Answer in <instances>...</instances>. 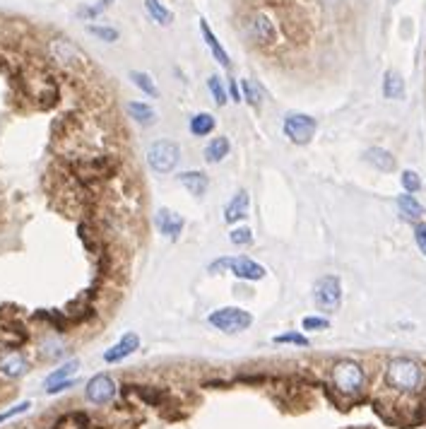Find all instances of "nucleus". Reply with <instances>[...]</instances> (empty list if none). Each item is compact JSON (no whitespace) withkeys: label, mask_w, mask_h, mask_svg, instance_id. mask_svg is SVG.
I'll return each instance as SVG.
<instances>
[{"label":"nucleus","mask_w":426,"mask_h":429,"mask_svg":"<svg viewBox=\"0 0 426 429\" xmlns=\"http://www.w3.org/2000/svg\"><path fill=\"white\" fill-rule=\"evenodd\" d=\"M241 97L246 99L251 107H260L263 104V92L260 87H258L256 82H251V80H241Z\"/></svg>","instance_id":"nucleus-28"},{"label":"nucleus","mask_w":426,"mask_h":429,"mask_svg":"<svg viewBox=\"0 0 426 429\" xmlns=\"http://www.w3.org/2000/svg\"><path fill=\"white\" fill-rule=\"evenodd\" d=\"M130 82L138 89H142V94L147 97H159V89H157L154 80H152L150 73H142V70H130Z\"/></svg>","instance_id":"nucleus-25"},{"label":"nucleus","mask_w":426,"mask_h":429,"mask_svg":"<svg viewBox=\"0 0 426 429\" xmlns=\"http://www.w3.org/2000/svg\"><path fill=\"white\" fill-rule=\"evenodd\" d=\"M29 408H32V403H29V401H24V403H19V405L10 408V410L0 412V425H3V422H8L10 417H15V415H22V412H27Z\"/></svg>","instance_id":"nucleus-35"},{"label":"nucleus","mask_w":426,"mask_h":429,"mask_svg":"<svg viewBox=\"0 0 426 429\" xmlns=\"http://www.w3.org/2000/svg\"><path fill=\"white\" fill-rule=\"evenodd\" d=\"M111 3H114V0H96L94 5H82V8L78 10V17H80V19H94V17H99L101 12H106V10L111 8Z\"/></svg>","instance_id":"nucleus-30"},{"label":"nucleus","mask_w":426,"mask_h":429,"mask_svg":"<svg viewBox=\"0 0 426 429\" xmlns=\"http://www.w3.org/2000/svg\"><path fill=\"white\" fill-rule=\"evenodd\" d=\"M229 152H231L229 138H224V135L212 138L210 145L205 148V161L207 164H220V161H224L227 157H229Z\"/></svg>","instance_id":"nucleus-18"},{"label":"nucleus","mask_w":426,"mask_h":429,"mask_svg":"<svg viewBox=\"0 0 426 429\" xmlns=\"http://www.w3.org/2000/svg\"><path fill=\"white\" fill-rule=\"evenodd\" d=\"M181 161V148L174 140H154L147 150V164L154 174H171Z\"/></svg>","instance_id":"nucleus-5"},{"label":"nucleus","mask_w":426,"mask_h":429,"mask_svg":"<svg viewBox=\"0 0 426 429\" xmlns=\"http://www.w3.org/2000/svg\"><path fill=\"white\" fill-rule=\"evenodd\" d=\"M89 34L96 39H101V42H106V44H114V42H118V29L116 27H109V24H89Z\"/></svg>","instance_id":"nucleus-29"},{"label":"nucleus","mask_w":426,"mask_h":429,"mask_svg":"<svg viewBox=\"0 0 426 429\" xmlns=\"http://www.w3.org/2000/svg\"><path fill=\"white\" fill-rule=\"evenodd\" d=\"M128 116L140 125H154L157 123V111L150 107L147 102H128L125 104Z\"/></svg>","instance_id":"nucleus-20"},{"label":"nucleus","mask_w":426,"mask_h":429,"mask_svg":"<svg viewBox=\"0 0 426 429\" xmlns=\"http://www.w3.org/2000/svg\"><path fill=\"white\" fill-rule=\"evenodd\" d=\"M229 241L234 246H248L253 244V231L248 227H236V229L229 231Z\"/></svg>","instance_id":"nucleus-32"},{"label":"nucleus","mask_w":426,"mask_h":429,"mask_svg":"<svg viewBox=\"0 0 426 429\" xmlns=\"http://www.w3.org/2000/svg\"><path fill=\"white\" fill-rule=\"evenodd\" d=\"M207 323L215 331H222L227 335H236V333H243L251 328L253 316L246 309H241V306H222V309H215L207 316Z\"/></svg>","instance_id":"nucleus-3"},{"label":"nucleus","mask_w":426,"mask_h":429,"mask_svg":"<svg viewBox=\"0 0 426 429\" xmlns=\"http://www.w3.org/2000/svg\"><path fill=\"white\" fill-rule=\"evenodd\" d=\"M229 270L231 275L238 277V280H246V282H258L265 277V268L260 263H256L253 259L248 256H236V259H220L210 265V272H224Z\"/></svg>","instance_id":"nucleus-6"},{"label":"nucleus","mask_w":426,"mask_h":429,"mask_svg":"<svg viewBox=\"0 0 426 429\" xmlns=\"http://www.w3.org/2000/svg\"><path fill=\"white\" fill-rule=\"evenodd\" d=\"M29 369L27 360H24V355H19V352H10V355H5L3 360H0V374L5 378H19L24 376Z\"/></svg>","instance_id":"nucleus-17"},{"label":"nucleus","mask_w":426,"mask_h":429,"mask_svg":"<svg viewBox=\"0 0 426 429\" xmlns=\"http://www.w3.org/2000/svg\"><path fill=\"white\" fill-rule=\"evenodd\" d=\"M145 10L157 24H161V27H169V24L174 22V12H171L161 0H145Z\"/></svg>","instance_id":"nucleus-22"},{"label":"nucleus","mask_w":426,"mask_h":429,"mask_svg":"<svg viewBox=\"0 0 426 429\" xmlns=\"http://www.w3.org/2000/svg\"><path fill=\"white\" fill-rule=\"evenodd\" d=\"M366 161L371 166H376L378 171H393L395 169V157L393 155L388 152V150H383V148H371V150H366Z\"/></svg>","instance_id":"nucleus-23"},{"label":"nucleus","mask_w":426,"mask_h":429,"mask_svg":"<svg viewBox=\"0 0 426 429\" xmlns=\"http://www.w3.org/2000/svg\"><path fill=\"white\" fill-rule=\"evenodd\" d=\"M248 203H251V198H248V191H238L234 198L227 203L224 208V222L227 225H236L238 220H246L248 217Z\"/></svg>","instance_id":"nucleus-16"},{"label":"nucleus","mask_w":426,"mask_h":429,"mask_svg":"<svg viewBox=\"0 0 426 429\" xmlns=\"http://www.w3.org/2000/svg\"><path fill=\"white\" fill-rule=\"evenodd\" d=\"M227 92H229V99H231V102H241V89H238V82H236V80H229V85H227Z\"/></svg>","instance_id":"nucleus-37"},{"label":"nucleus","mask_w":426,"mask_h":429,"mask_svg":"<svg viewBox=\"0 0 426 429\" xmlns=\"http://www.w3.org/2000/svg\"><path fill=\"white\" fill-rule=\"evenodd\" d=\"M207 89H210L212 99H215L217 107H227L229 102V92H227V85L220 80V75H210L207 78Z\"/></svg>","instance_id":"nucleus-26"},{"label":"nucleus","mask_w":426,"mask_h":429,"mask_svg":"<svg viewBox=\"0 0 426 429\" xmlns=\"http://www.w3.org/2000/svg\"><path fill=\"white\" fill-rule=\"evenodd\" d=\"M398 208H400V215H402L405 220H409V222H422L424 208H422V203H419V200L414 198L412 193L398 195Z\"/></svg>","instance_id":"nucleus-21"},{"label":"nucleus","mask_w":426,"mask_h":429,"mask_svg":"<svg viewBox=\"0 0 426 429\" xmlns=\"http://www.w3.org/2000/svg\"><path fill=\"white\" fill-rule=\"evenodd\" d=\"M48 53L60 68L70 70V73H78V70L87 68V55L80 51L70 39H53L48 44Z\"/></svg>","instance_id":"nucleus-9"},{"label":"nucleus","mask_w":426,"mask_h":429,"mask_svg":"<svg viewBox=\"0 0 426 429\" xmlns=\"http://www.w3.org/2000/svg\"><path fill=\"white\" fill-rule=\"evenodd\" d=\"M301 326H303V331H328V328H330V321L323 319V316H306Z\"/></svg>","instance_id":"nucleus-34"},{"label":"nucleus","mask_w":426,"mask_h":429,"mask_svg":"<svg viewBox=\"0 0 426 429\" xmlns=\"http://www.w3.org/2000/svg\"><path fill=\"white\" fill-rule=\"evenodd\" d=\"M272 342L277 345H299V347H308V338L301 335V333H282V335H275Z\"/></svg>","instance_id":"nucleus-31"},{"label":"nucleus","mask_w":426,"mask_h":429,"mask_svg":"<svg viewBox=\"0 0 426 429\" xmlns=\"http://www.w3.org/2000/svg\"><path fill=\"white\" fill-rule=\"evenodd\" d=\"M116 393H118V386L109 374H96L85 386V396L92 405H109L116 398Z\"/></svg>","instance_id":"nucleus-11"},{"label":"nucleus","mask_w":426,"mask_h":429,"mask_svg":"<svg viewBox=\"0 0 426 429\" xmlns=\"http://www.w3.org/2000/svg\"><path fill=\"white\" fill-rule=\"evenodd\" d=\"M140 347V338L135 333H125L116 345H111L109 350L104 352V362L106 365H116V362H123L125 357H130L135 350Z\"/></svg>","instance_id":"nucleus-12"},{"label":"nucleus","mask_w":426,"mask_h":429,"mask_svg":"<svg viewBox=\"0 0 426 429\" xmlns=\"http://www.w3.org/2000/svg\"><path fill=\"white\" fill-rule=\"evenodd\" d=\"M385 383L388 388L405 396L419 393L426 383V371L419 362L409 360V357H395L385 365Z\"/></svg>","instance_id":"nucleus-1"},{"label":"nucleus","mask_w":426,"mask_h":429,"mask_svg":"<svg viewBox=\"0 0 426 429\" xmlns=\"http://www.w3.org/2000/svg\"><path fill=\"white\" fill-rule=\"evenodd\" d=\"M313 301L321 311L332 314L342 304V282L337 275H323L313 287Z\"/></svg>","instance_id":"nucleus-8"},{"label":"nucleus","mask_w":426,"mask_h":429,"mask_svg":"<svg viewBox=\"0 0 426 429\" xmlns=\"http://www.w3.org/2000/svg\"><path fill=\"white\" fill-rule=\"evenodd\" d=\"M246 34L256 46H272L277 42V27L265 12H253L246 22Z\"/></svg>","instance_id":"nucleus-10"},{"label":"nucleus","mask_w":426,"mask_h":429,"mask_svg":"<svg viewBox=\"0 0 426 429\" xmlns=\"http://www.w3.org/2000/svg\"><path fill=\"white\" fill-rule=\"evenodd\" d=\"M215 128H217L215 116L207 114V111H200V114H195L190 119V123H188L190 135H195V138H207L210 133H215Z\"/></svg>","instance_id":"nucleus-19"},{"label":"nucleus","mask_w":426,"mask_h":429,"mask_svg":"<svg viewBox=\"0 0 426 429\" xmlns=\"http://www.w3.org/2000/svg\"><path fill=\"white\" fill-rule=\"evenodd\" d=\"M200 32H202V39H205L207 49H210L212 58H215L217 63H220L224 70H229V68H231V58H229V53H227V49L220 44V39L215 37V32H212V29H210L207 19H200Z\"/></svg>","instance_id":"nucleus-14"},{"label":"nucleus","mask_w":426,"mask_h":429,"mask_svg":"<svg viewBox=\"0 0 426 429\" xmlns=\"http://www.w3.org/2000/svg\"><path fill=\"white\" fill-rule=\"evenodd\" d=\"M179 184L195 198H202L207 193V189H210V179H207L205 171H181Z\"/></svg>","instance_id":"nucleus-15"},{"label":"nucleus","mask_w":426,"mask_h":429,"mask_svg":"<svg viewBox=\"0 0 426 429\" xmlns=\"http://www.w3.org/2000/svg\"><path fill=\"white\" fill-rule=\"evenodd\" d=\"M118 164L106 155H96V157H80L73 161V171L80 181L85 184H96V181H104L109 176L116 174Z\"/></svg>","instance_id":"nucleus-4"},{"label":"nucleus","mask_w":426,"mask_h":429,"mask_svg":"<svg viewBox=\"0 0 426 429\" xmlns=\"http://www.w3.org/2000/svg\"><path fill=\"white\" fill-rule=\"evenodd\" d=\"M184 217L179 213H174L171 208H161L157 210V227H159V231L166 236V239H179L181 231H184Z\"/></svg>","instance_id":"nucleus-13"},{"label":"nucleus","mask_w":426,"mask_h":429,"mask_svg":"<svg viewBox=\"0 0 426 429\" xmlns=\"http://www.w3.org/2000/svg\"><path fill=\"white\" fill-rule=\"evenodd\" d=\"M284 135L289 138V143L294 145H308L313 140L318 130V121L308 114H301V111H292V114L284 116L282 123Z\"/></svg>","instance_id":"nucleus-7"},{"label":"nucleus","mask_w":426,"mask_h":429,"mask_svg":"<svg viewBox=\"0 0 426 429\" xmlns=\"http://www.w3.org/2000/svg\"><path fill=\"white\" fill-rule=\"evenodd\" d=\"M78 369H80V362H78V360L65 362L63 367H58V369L51 371V374L46 376V388L53 386V383H60V381H68V378H73V374H75Z\"/></svg>","instance_id":"nucleus-27"},{"label":"nucleus","mask_w":426,"mask_h":429,"mask_svg":"<svg viewBox=\"0 0 426 429\" xmlns=\"http://www.w3.org/2000/svg\"><path fill=\"white\" fill-rule=\"evenodd\" d=\"M330 378H332V386L337 393L347 398H357L364 393V386H366V371L359 362L354 360H339L335 362L332 371H330Z\"/></svg>","instance_id":"nucleus-2"},{"label":"nucleus","mask_w":426,"mask_h":429,"mask_svg":"<svg viewBox=\"0 0 426 429\" xmlns=\"http://www.w3.org/2000/svg\"><path fill=\"white\" fill-rule=\"evenodd\" d=\"M383 94L388 99H402L405 97L402 75L395 73V70H388V73H385V80H383Z\"/></svg>","instance_id":"nucleus-24"},{"label":"nucleus","mask_w":426,"mask_h":429,"mask_svg":"<svg viewBox=\"0 0 426 429\" xmlns=\"http://www.w3.org/2000/svg\"><path fill=\"white\" fill-rule=\"evenodd\" d=\"M402 186L407 193H417L419 189H422V179L417 176V171H402Z\"/></svg>","instance_id":"nucleus-33"},{"label":"nucleus","mask_w":426,"mask_h":429,"mask_svg":"<svg viewBox=\"0 0 426 429\" xmlns=\"http://www.w3.org/2000/svg\"><path fill=\"white\" fill-rule=\"evenodd\" d=\"M414 241H417L419 251L426 256V222H414Z\"/></svg>","instance_id":"nucleus-36"}]
</instances>
